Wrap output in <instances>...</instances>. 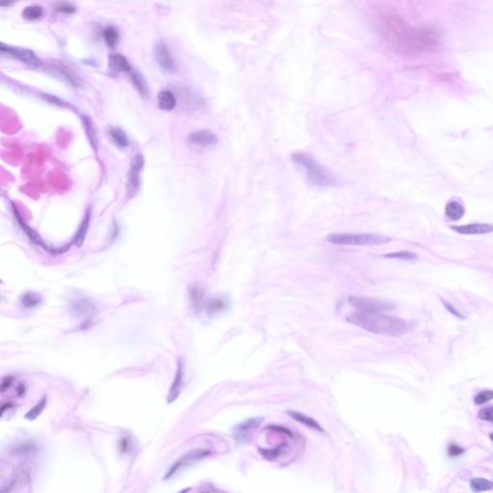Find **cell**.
<instances>
[{
  "label": "cell",
  "mask_w": 493,
  "mask_h": 493,
  "mask_svg": "<svg viewBox=\"0 0 493 493\" xmlns=\"http://www.w3.org/2000/svg\"><path fill=\"white\" fill-rule=\"evenodd\" d=\"M380 31L388 46L400 54H419L436 49L439 34L430 27H415L398 16L380 20Z\"/></svg>",
  "instance_id": "cell-1"
},
{
  "label": "cell",
  "mask_w": 493,
  "mask_h": 493,
  "mask_svg": "<svg viewBox=\"0 0 493 493\" xmlns=\"http://www.w3.org/2000/svg\"><path fill=\"white\" fill-rule=\"evenodd\" d=\"M348 322L367 332L390 337H400L408 332V325L403 319L385 315L381 312L356 311L347 316Z\"/></svg>",
  "instance_id": "cell-2"
},
{
  "label": "cell",
  "mask_w": 493,
  "mask_h": 493,
  "mask_svg": "<svg viewBox=\"0 0 493 493\" xmlns=\"http://www.w3.org/2000/svg\"><path fill=\"white\" fill-rule=\"evenodd\" d=\"M292 160L304 170L307 180L311 185L317 187H331L337 184V179L328 169H326L315 158L305 153L292 154Z\"/></svg>",
  "instance_id": "cell-3"
},
{
  "label": "cell",
  "mask_w": 493,
  "mask_h": 493,
  "mask_svg": "<svg viewBox=\"0 0 493 493\" xmlns=\"http://www.w3.org/2000/svg\"><path fill=\"white\" fill-rule=\"evenodd\" d=\"M327 241L339 246H379L390 242L391 238L374 233H332Z\"/></svg>",
  "instance_id": "cell-4"
},
{
  "label": "cell",
  "mask_w": 493,
  "mask_h": 493,
  "mask_svg": "<svg viewBox=\"0 0 493 493\" xmlns=\"http://www.w3.org/2000/svg\"><path fill=\"white\" fill-rule=\"evenodd\" d=\"M348 303L357 311L362 312H382L394 308V305L389 302L363 296H350Z\"/></svg>",
  "instance_id": "cell-5"
},
{
  "label": "cell",
  "mask_w": 493,
  "mask_h": 493,
  "mask_svg": "<svg viewBox=\"0 0 493 493\" xmlns=\"http://www.w3.org/2000/svg\"><path fill=\"white\" fill-rule=\"evenodd\" d=\"M145 165V158L141 154H137L131 160L130 172L127 175V193L130 197L137 194L141 184V175Z\"/></svg>",
  "instance_id": "cell-6"
},
{
  "label": "cell",
  "mask_w": 493,
  "mask_h": 493,
  "mask_svg": "<svg viewBox=\"0 0 493 493\" xmlns=\"http://www.w3.org/2000/svg\"><path fill=\"white\" fill-rule=\"evenodd\" d=\"M0 49H1V52L3 54H8L11 56L15 57L25 64L34 66V67H40L41 65V61L33 52L32 50L13 48V47H10V46H5L4 44L0 45Z\"/></svg>",
  "instance_id": "cell-7"
},
{
  "label": "cell",
  "mask_w": 493,
  "mask_h": 493,
  "mask_svg": "<svg viewBox=\"0 0 493 493\" xmlns=\"http://www.w3.org/2000/svg\"><path fill=\"white\" fill-rule=\"evenodd\" d=\"M154 57L160 68L168 73H175L177 65L174 57L172 55L168 46L164 42H158L154 49Z\"/></svg>",
  "instance_id": "cell-8"
},
{
  "label": "cell",
  "mask_w": 493,
  "mask_h": 493,
  "mask_svg": "<svg viewBox=\"0 0 493 493\" xmlns=\"http://www.w3.org/2000/svg\"><path fill=\"white\" fill-rule=\"evenodd\" d=\"M188 143L192 146L207 147L218 143V137L210 130H198L188 136Z\"/></svg>",
  "instance_id": "cell-9"
},
{
  "label": "cell",
  "mask_w": 493,
  "mask_h": 493,
  "mask_svg": "<svg viewBox=\"0 0 493 493\" xmlns=\"http://www.w3.org/2000/svg\"><path fill=\"white\" fill-rule=\"evenodd\" d=\"M450 228L462 235H482L493 232V225L484 223H473L463 226H452Z\"/></svg>",
  "instance_id": "cell-10"
},
{
  "label": "cell",
  "mask_w": 493,
  "mask_h": 493,
  "mask_svg": "<svg viewBox=\"0 0 493 493\" xmlns=\"http://www.w3.org/2000/svg\"><path fill=\"white\" fill-rule=\"evenodd\" d=\"M209 451L208 450H203V449H198V450H194V451H191L190 453L186 454L184 455L181 459H179L178 461H176V463L172 466V468L169 470L168 474L166 475L165 479H169V477L173 476L178 470L183 467L184 465H187L193 461H199L201 460L202 458H205L206 456L209 455Z\"/></svg>",
  "instance_id": "cell-11"
},
{
  "label": "cell",
  "mask_w": 493,
  "mask_h": 493,
  "mask_svg": "<svg viewBox=\"0 0 493 493\" xmlns=\"http://www.w3.org/2000/svg\"><path fill=\"white\" fill-rule=\"evenodd\" d=\"M108 67H109V70L116 74L121 73H130L132 71L130 62L121 54L110 55L108 60Z\"/></svg>",
  "instance_id": "cell-12"
},
{
  "label": "cell",
  "mask_w": 493,
  "mask_h": 493,
  "mask_svg": "<svg viewBox=\"0 0 493 493\" xmlns=\"http://www.w3.org/2000/svg\"><path fill=\"white\" fill-rule=\"evenodd\" d=\"M263 418H251L237 425L235 428V437L237 440L244 441L249 437V431L251 428H256L260 425Z\"/></svg>",
  "instance_id": "cell-13"
},
{
  "label": "cell",
  "mask_w": 493,
  "mask_h": 493,
  "mask_svg": "<svg viewBox=\"0 0 493 493\" xmlns=\"http://www.w3.org/2000/svg\"><path fill=\"white\" fill-rule=\"evenodd\" d=\"M183 375H184V366L182 363V360L179 359L177 374H176L175 380H174V382L172 384V388H170V392H169V396H168V402L169 403L174 402L179 395L181 387H182V382H183Z\"/></svg>",
  "instance_id": "cell-14"
},
{
  "label": "cell",
  "mask_w": 493,
  "mask_h": 493,
  "mask_svg": "<svg viewBox=\"0 0 493 493\" xmlns=\"http://www.w3.org/2000/svg\"><path fill=\"white\" fill-rule=\"evenodd\" d=\"M158 106L161 110L164 111H172L176 108L178 100L175 95L168 90H164L158 93L157 95Z\"/></svg>",
  "instance_id": "cell-15"
},
{
  "label": "cell",
  "mask_w": 493,
  "mask_h": 493,
  "mask_svg": "<svg viewBox=\"0 0 493 493\" xmlns=\"http://www.w3.org/2000/svg\"><path fill=\"white\" fill-rule=\"evenodd\" d=\"M465 214V208L458 201H450L445 206V215L451 221H460Z\"/></svg>",
  "instance_id": "cell-16"
},
{
  "label": "cell",
  "mask_w": 493,
  "mask_h": 493,
  "mask_svg": "<svg viewBox=\"0 0 493 493\" xmlns=\"http://www.w3.org/2000/svg\"><path fill=\"white\" fill-rule=\"evenodd\" d=\"M287 413L294 420H296L301 424L309 427V428H314V430L320 431V432L323 433V428H321L320 424H318L314 419H312L311 417L307 416L306 414L298 413V412H293V411H289V412H287Z\"/></svg>",
  "instance_id": "cell-17"
},
{
  "label": "cell",
  "mask_w": 493,
  "mask_h": 493,
  "mask_svg": "<svg viewBox=\"0 0 493 493\" xmlns=\"http://www.w3.org/2000/svg\"><path fill=\"white\" fill-rule=\"evenodd\" d=\"M109 134L116 146L121 148H125L130 146L128 137L126 136L124 131L120 127H111L109 130Z\"/></svg>",
  "instance_id": "cell-18"
},
{
  "label": "cell",
  "mask_w": 493,
  "mask_h": 493,
  "mask_svg": "<svg viewBox=\"0 0 493 493\" xmlns=\"http://www.w3.org/2000/svg\"><path fill=\"white\" fill-rule=\"evenodd\" d=\"M130 79L132 80V83L134 84L135 88L138 90V92L143 96V97H148V89L146 85V81L144 77L140 73L132 70L130 72Z\"/></svg>",
  "instance_id": "cell-19"
},
{
  "label": "cell",
  "mask_w": 493,
  "mask_h": 493,
  "mask_svg": "<svg viewBox=\"0 0 493 493\" xmlns=\"http://www.w3.org/2000/svg\"><path fill=\"white\" fill-rule=\"evenodd\" d=\"M470 486L474 492L480 493L493 489V483L484 478H474L470 482Z\"/></svg>",
  "instance_id": "cell-20"
},
{
  "label": "cell",
  "mask_w": 493,
  "mask_h": 493,
  "mask_svg": "<svg viewBox=\"0 0 493 493\" xmlns=\"http://www.w3.org/2000/svg\"><path fill=\"white\" fill-rule=\"evenodd\" d=\"M103 39L105 40L106 45L109 48L113 49L120 40V35L114 26H108L103 31Z\"/></svg>",
  "instance_id": "cell-21"
},
{
  "label": "cell",
  "mask_w": 493,
  "mask_h": 493,
  "mask_svg": "<svg viewBox=\"0 0 493 493\" xmlns=\"http://www.w3.org/2000/svg\"><path fill=\"white\" fill-rule=\"evenodd\" d=\"M44 15V9L39 5H31L25 7L23 11V16L27 20H37L40 19Z\"/></svg>",
  "instance_id": "cell-22"
},
{
  "label": "cell",
  "mask_w": 493,
  "mask_h": 493,
  "mask_svg": "<svg viewBox=\"0 0 493 493\" xmlns=\"http://www.w3.org/2000/svg\"><path fill=\"white\" fill-rule=\"evenodd\" d=\"M90 218H91V212L89 210L88 213L86 214V217L83 220L80 227H79V229L76 233V236H75V239H74L75 245L78 246V247H80L81 245L83 244L84 238H85L86 233H87V230H88V227H89Z\"/></svg>",
  "instance_id": "cell-23"
},
{
  "label": "cell",
  "mask_w": 493,
  "mask_h": 493,
  "mask_svg": "<svg viewBox=\"0 0 493 493\" xmlns=\"http://www.w3.org/2000/svg\"><path fill=\"white\" fill-rule=\"evenodd\" d=\"M384 258L409 261V260H415V259H418V255H417L415 252H413V251H400L384 254Z\"/></svg>",
  "instance_id": "cell-24"
},
{
  "label": "cell",
  "mask_w": 493,
  "mask_h": 493,
  "mask_svg": "<svg viewBox=\"0 0 493 493\" xmlns=\"http://www.w3.org/2000/svg\"><path fill=\"white\" fill-rule=\"evenodd\" d=\"M82 120H83V124H84V126H85L87 136H88L90 141H91L92 146H97V135H96V131H95V128H94V124L92 123V121L90 120L89 118H87V117H83Z\"/></svg>",
  "instance_id": "cell-25"
},
{
  "label": "cell",
  "mask_w": 493,
  "mask_h": 493,
  "mask_svg": "<svg viewBox=\"0 0 493 493\" xmlns=\"http://www.w3.org/2000/svg\"><path fill=\"white\" fill-rule=\"evenodd\" d=\"M46 404H47V399H46V398H42L38 404H36L35 406H33L32 409H31L28 413H26L25 418H26V419H29V420H34L35 418H37V417L40 415V413H41V412L44 411Z\"/></svg>",
  "instance_id": "cell-26"
},
{
  "label": "cell",
  "mask_w": 493,
  "mask_h": 493,
  "mask_svg": "<svg viewBox=\"0 0 493 493\" xmlns=\"http://www.w3.org/2000/svg\"><path fill=\"white\" fill-rule=\"evenodd\" d=\"M40 303V296H38L34 293H26L22 297V304L25 307H37Z\"/></svg>",
  "instance_id": "cell-27"
},
{
  "label": "cell",
  "mask_w": 493,
  "mask_h": 493,
  "mask_svg": "<svg viewBox=\"0 0 493 493\" xmlns=\"http://www.w3.org/2000/svg\"><path fill=\"white\" fill-rule=\"evenodd\" d=\"M493 400V390H483L474 398L476 404H484Z\"/></svg>",
  "instance_id": "cell-28"
},
{
  "label": "cell",
  "mask_w": 493,
  "mask_h": 493,
  "mask_svg": "<svg viewBox=\"0 0 493 493\" xmlns=\"http://www.w3.org/2000/svg\"><path fill=\"white\" fill-rule=\"evenodd\" d=\"M286 444L282 445V446H278L276 447L275 449H271V450H261V453L262 455L268 459V460H275L277 457H280L282 454H283V451L285 450V447Z\"/></svg>",
  "instance_id": "cell-29"
},
{
  "label": "cell",
  "mask_w": 493,
  "mask_h": 493,
  "mask_svg": "<svg viewBox=\"0 0 493 493\" xmlns=\"http://www.w3.org/2000/svg\"><path fill=\"white\" fill-rule=\"evenodd\" d=\"M227 307V303L222 299H214L209 302L207 305V308L210 312H219L224 310Z\"/></svg>",
  "instance_id": "cell-30"
},
{
  "label": "cell",
  "mask_w": 493,
  "mask_h": 493,
  "mask_svg": "<svg viewBox=\"0 0 493 493\" xmlns=\"http://www.w3.org/2000/svg\"><path fill=\"white\" fill-rule=\"evenodd\" d=\"M56 10L58 12L60 13H63V14H66V15H72L73 13H75L76 11V7L71 4V3H68V2H62V3H59L57 5Z\"/></svg>",
  "instance_id": "cell-31"
},
{
  "label": "cell",
  "mask_w": 493,
  "mask_h": 493,
  "mask_svg": "<svg viewBox=\"0 0 493 493\" xmlns=\"http://www.w3.org/2000/svg\"><path fill=\"white\" fill-rule=\"evenodd\" d=\"M479 418L482 420L493 422V406L484 408L479 412Z\"/></svg>",
  "instance_id": "cell-32"
},
{
  "label": "cell",
  "mask_w": 493,
  "mask_h": 493,
  "mask_svg": "<svg viewBox=\"0 0 493 493\" xmlns=\"http://www.w3.org/2000/svg\"><path fill=\"white\" fill-rule=\"evenodd\" d=\"M464 453V450L463 448H461V446H459L456 443H451L448 446V455L451 457V458H456V457H460L462 454Z\"/></svg>",
  "instance_id": "cell-33"
},
{
  "label": "cell",
  "mask_w": 493,
  "mask_h": 493,
  "mask_svg": "<svg viewBox=\"0 0 493 493\" xmlns=\"http://www.w3.org/2000/svg\"><path fill=\"white\" fill-rule=\"evenodd\" d=\"M441 302H442V304H443L445 308H446L451 314H453L454 316H456V317H458V318H460V319H465V316L463 315L461 312H460L457 308H455L451 304L445 302L443 299H442Z\"/></svg>",
  "instance_id": "cell-34"
},
{
  "label": "cell",
  "mask_w": 493,
  "mask_h": 493,
  "mask_svg": "<svg viewBox=\"0 0 493 493\" xmlns=\"http://www.w3.org/2000/svg\"><path fill=\"white\" fill-rule=\"evenodd\" d=\"M12 380H12L11 378H6V379H4V380H3V381H2V385H1V389H2V391L6 390V389H7V388L11 385V383H12Z\"/></svg>",
  "instance_id": "cell-35"
},
{
  "label": "cell",
  "mask_w": 493,
  "mask_h": 493,
  "mask_svg": "<svg viewBox=\"0 0 493 493\" xmlns=\"http://www.w3.org/2000/svg\"><path fill=\"white\" fill-rule=\"evenodd\" d=\"M12 3H1V6H10Z\"/></svg>",
  "instance_id": "cell-36"
},
{
  "label": "cell",
  "mask_w": 493,
  "mask_h": 493,
  "mask_svg": "<svg viewBox=\"0 0 493 493\" xmlns=\"http://www.w3.org/2000/svg\"><path fill=\"white\" fill-rule=\"evenodd\" d=\"M489 437H490V439L492 440V442H493V433L492 434H490V436H489Z\"/></svg>",
  "instance_id": "cell-37"
},
{
  "label": "cell",
  "mask_w": 493,
  "mask_h": 493,
  "mask_svg": "<svg viewBox=\"0 0 493 493\" xmlns=\"http://www.w3.org/2000/svg\"><path fill=\"white\" fill-rule=\"evenodd\" d=\"M184 492H185V491H183V492H180V493H184Z\"/></svg>",
  "instance_id": "cell-38"
}]
</instances>
